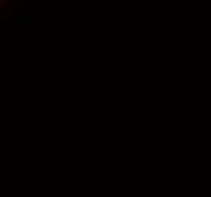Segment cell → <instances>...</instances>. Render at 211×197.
<instances>
[{
  "label": "cell",
  "mask_w": 211,
  "mask_h": 197,
  "mask_svg": "<svg viewBox=\"0 0 211 197\" xmlns=\"http://www.w3.org/2000/svg\"><path fill=\"white\" fill-rule=\"evenodd\" d=\"M12 5H15V6L20 5V0H12Z\"/></svg>",
  "instance_id": "1"
}]
</instances>
